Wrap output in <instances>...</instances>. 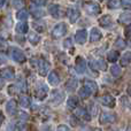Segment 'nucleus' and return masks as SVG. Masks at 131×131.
<instances>
[{
    "label": "nucleus",
    "mask_w": 131,
    "mask_h": 131,
    "mask_svg": "<svg viewBox=\"0 0 131 131\" xmlns=\"http://www.w3.org/2000/svg\"><path fill=\"white\" fill-rule=\"evenodd\" d=\"M66 34H67V25H66L64 23H59V24L55 25L52 30V37L53 38H57V39L63 37Z\"/></svg>",
    "instance_id": "obj_1"
},
{
    "label": "nucleus",
    "mask_w": 131,
    "mask_h": 131,
    "mask_svg": "<svg viewBox=\"0 0 131 131\" xmlns=\"http://www.w3.org/2000/svg\"><path fill=\"white\" fill-rule=\"evenodd\" d=\"M84 9H85V12L88 14H90V15H97V14H99L100 12H101L100 6L93 1L85 2V4H84Z\"/></svg>",
    "instance_id": "obj_2"
},
{
    "label": "nucleus",
    "mask_w": 131,
    "mask_h": 131,
    "mask_svg": "<svg viewBox=\"0 0 131 131\" xmlns=\"http://www.w3.org/2000/svg\"><path fill=\"white\" fill-rule=\"evenodd\" d=\"M99 121L101 124H112L116 121V115L114 113H101Z\"/></svg>",
    "instance_id": "obj_3"
},
{
    "label": "nucleus",
    "mask_w": 131,
    "mask_h": 131,
    "mask_svg": "<svg viewBox=\"0 0 131 131\" xmlns=\"http://www.w3.org/2000/svg\"><path fill=\"white\" fill-rule=\"evenodd\" d=\"M10 53H12V58L14 59V61L18 62V63H22V62H24L27 60L24 53L21 50H18V48H12Z\"/></svg>",
    "instance_id": "obj_4"
},
{
    "label": "nucleus",
    "mask_w": 131,
    "mask_h": 131,
    "mask_svg": "<svg viewBox=\"0 0 131 131\" xmlns=\"http://www.w3.org/2000/svg\"><path fill=\"white\" fill-rule=\"evenodd\" d=\"M100 102H101V105H104V106H106V107H109V108H114L116 105L115 98L111 94H106V95H104V97H101L100 98Z\"/></svg>",
    "instance_id": "obj_5"
},
{
    "label": "nucleus",
    "mask_w": 131,
    "mask_h": 131,
    "mask_svg": "<svg viewBox=\"0 0 131 131\" xmlns=\"http://www.w3.org/2000/svg\"><path fill=\"white\" fill-rule=\"evenodd\" d=\"M63 98H64V93L63 92H61V91H59V90L52 91V95H51V104L57 106V105H59L60 102L63 100Z\"/></svg>",
    "instance_id": "obj_6"
},
{
    "label": "nucleus",
    "mask_w": 131,
    "mask_h": 131,
    "mask_svg": "<svg viewBox=\"0 0 131 131\" xmlns=\"http://www.w3.org/2000/svg\"><path fill=\"white\" fill-rule=\"evenodd\" d=\"M37 68H38L39 74L45 76V75L47 74L48 69L51 68V64H50V62H47L45 59H40L38 61V63H37Z\"/></svg>",
    "instance_id": "obj_7"
},
{
    "label": "nucleus",
    "mask_w": 131,
    "mask_h": 131,
    "mask_svg": "<svg viewBox=\"0 0 131 131\" xmlns=\"http://www.w3.org/2000/svg\"><path fill=\"white\" fill-rule=\"evenodd\" d=\"M48 10H50L51 15L55 18H60L63 16V9H62L59 5H52V6H50Z\"/></svg>",
    "instance_id": "obj_8"
},
{
    "label": "nucleus",
    "mask_w": 131,
    "mask_h": 131,
    "mask_svg": "<svg viewBox=\"0 0 131 131\" xmlns=\"http://www.w3.org/2000/svg\"><path fill=\"white\" fill-rule=\"evenodd\" d=\"M90 67L92 69L95 70H106L107 69V63L104 61V60H93V61H90Z\"/></svg>",
    "instance_id": "obj_9"
},
{
    "label": "nucleus",
    "mask_w": 131,
    "mask_h": 131,
    "mask_svg": "<svg viewBox=\"0 0 131 131\" xmlns=\"http://www.w3.org/2000/svg\"><path fill=\"white\" fill-rule=\"evenodd\" d=\"M75 68H76V71L78 74H83L86 70V62L85 60L82 57H78L76 59V62H75Z\"/></svg>",
    "instance_id": "obj_10"
},
{
    "label": "nucleus",
    "mask_w": 131,
    "mask_h": 131,
    "mask_svg": "<svg viewBox=\"0 0 131 131\" xmlns=\"http://www.w3.org/2000/svg\"><path fill=\"white\" fill-rule=\"evenodd\" d=\"M86 38H88V31L84 29H79L75 35V40L78 44H84L86 41Z\"/></svg>",
    "instance_id": "obj_11"
},
{
    "label": "nucleus",
    "mask_w": 131,
    "mask_h": 131,
    "mask_svg": "<svg viewBox=\"0 0 131 131\" xmlns=\"http://www.w3.org/2000/svg\"><path fill=\"white\" fill-rule=\"evenodd\" d=\"M16 111H17V102L15 101V100H9L8 102L6 104V112L7 114H9V115H14V114L16 113Z\"/></svg>",
    "instance_id": "obj_12"
},
{
    "label": "nucleus",
    "mask_w": 131,
    "mask_h": 131,
    "mask_svg": "<svg viewBox=\"0 0 131 131\" xmlns=\"http://www.w3.org/2000/svg\"><path fill=\"white\" fill-rule=\"evenodd\" d=\"M47 92H48L47 86H46V85H40L36 90V97H37V99L44 100L46 97H47Z\"/></svg>",
    "instance_id": "obj_13"
},
{
    "label": "nucleus",
    "mask_w": 131,
    "mask_h": 131,
    "mask_svg": "<svg viewBox=\"0 0 131 131\" xmlns=\"http://www.w3.org/2000/svg\"><path fill=\"white\" fill-rule=\"evenodd\" d=\"M102 38V34L98 28H92L90 32V40L91 41H98Z\"/></svg>",
    "instance_id": "obj_14"
},
{
    "label": "nucleus",
    "mask_w": 131,
    "mask_h": 131,
    "mask_svg": "<svg viewBox=\"0 0 131 131\" xmlns=\"http://www.w3.org/2000/svg\"><path fill=\"white\" fill-rule=\"evenodd\" d=\"M15 31L17 32V34H27V32L29 31V25H28V23L25 22V21L20 22L15 25Z\"/></svg>",
    "instance_id": "obj_15"
},
{
    "label": "nucleus",
    "mask_w": 131,
    "mask_h": 131,
    "mask_svg": "<svg viewBox=\"0 0 131 131\" xmlns=\"http://www.w3.org/2000/svg\"><path fill=\"white\" fill-rule=\"evenodd\" d=\"M76 115L78 116L79 118H83L84 121H90V120H91V115H90V113H89V112L86 111V109L82 108V107H79V108L76 111Z\"/></svg>",
    "instance_id": "obj_16"
},
{
    "label": "nucleus",
    "mask_w": 131,
    "mask_h": 131,
    "mask_svg": "<svg viewBox=\"0 0 131 131\" xmlns=\"http://www.w3.org/2000/svg\"><path fill=\"white\" fill-rule=\"evenodd\" d=\"M1 76L6 79L14 78V76H15V70H14L12 67H7V68H5V69L1 70Z\"/></svg>",
    "instance_id": "obj_17"
},
{
    "label": "nucleus",
    "mask_w": 131,
    "mask_h": 131,
    "mask_svg": "<svg viewBox=\"0 0 131 131\" xmlns=\"http://www.w3.org/2000/svg\"><path fill=\"white\" fill-rule=\"evenodd\" d=\"M93 93V91L91 90L89 86H86V85H84V86H82L81 89H79V91H78V95L81 98H83V99H85V98H89L91 94Z\"/></svg>",
    "instance_id": "obj_18"
},
{
    "label": "nucleus",
    "mask_w": 131,
    "mask_h": 131,
    "mask_svg": "<svg viewBox=\"0 0 131 131\" xmlns=\"http://www.w3.org/2000/svg\"><path fill=\"white\" fill-rule=\"evenodd\" d=\"M59 82H60V77H59V75H58V72L52 70V71L50 72V75H48V83H50L51 85H58Z\"/></svg>",
    "instance_id": "obj_19"
},
{
    "label": "nucleus",
    "mask_w": 131,
    "mask_h": 131,
    "mask_svg": "<svg viewBox=\"0 0 131 131\" xmlns=\"http://www.w3.org/2000/svg\"><path fill=\"white\" fill-rule=\"evenodd\" d=\"M68 17H69L70 23H75L79 18V12L75 8H70L68 12Z\"/></svg>",
    "instance_id": "obj_20"
},
{
    "label": "nucleus",
    "mask_w": 131,
    "mask_h": 131,
    "mask_svg": "<svg viewBox=\"0 0 131 131\" xmlns=\"http://www.w3.org/2000/svg\"><path fill=\"white\" fill-rule=\"evenodd\" d=\"M120 62L122 67H127L128 64H130L131 63V52H125L122 55V58H121Z\"/></svg>",
    "instance_id": "obj_21"
},
{
    "label": "nucleus",
    "mask_w": 131,
    "mask_h": 131,
    "mask_svg": "<svg viewBox=\"0 0 131 131\" xmlns=\"http://www.w3.org/2000/svg\"><path fill=\"white\" fill-rule=\"evenodd\" d=\"M28 40H29L32 45H37V44L39 43V40H40V36H39L37 32L32 31V32H30L29 36H28Z\"/></svg>",
    "instance_id": "obj_22"
},
{
    "label": "nucleus",
    "mask_w": 131,
    "mask_h": 131,
    "mask_svg": "<svg viewBox=\"0 0 131 131\" xmlns=\"http://www.w3.org/2000/svg\"><path fill=\"white\" fill-rule=\"evenodd\" d=\"M118 22L122 24H130L131 23V14L130 13H122L118 17Z\"/></svg>",
    "instance_id": "obj_23"
},
{
    "label": "nucleus",
    "mask_w": 131,
    "mask_h": 131,
    "mask_svg": "<svg viewBox=\"0 0 131 131\" xmlns=\"http://www.w3.org/2000/svg\"><path fill=\"white\" fill-rule=\"evenodd\" d=\"M78 98L77 97H75V95H71V97L68 99V101H67V106H68V108H70V109H74V108H76L77 106H78Z\"/></svg>",
    "instance_id": "obj_24"
},
{
    "label": "nucleus",
    "mask_w": 131,
    "mask_h": 131,
    "mask_svg": "<svg viewBox=\"0 0 131 131\" xmlns=\"http://www.w3.org/2000/svg\"><path fill=\"white\" fill-rule=\"evenodd\" d=\"M99 24L104 28H107L112 24V17L109 15H104L102 17H100L99 20Z\"/></svg>",
    "instance_id": "obj_25"
},
{
    "label": "nucleus",
    "mask_w": 131,
    "mask_h": 131,
    "mask_svg": "<svg viewBox=\"0 0 131 131\" xmlns=\"http://www.w3.org/2000/svg\"><path fill=\"white\" fill-rule=\"evenodd\" d=\"M118 59V52L117 51H109L107 53V60L109 62H116V60Z\"/></svg>",
    "instance_id": "obj_26"
},
{
    "label": "nucleus",
    "mask_w": 131,
    "mask_h": 131,
    "mask_svg": "<svg viewBox=\"0 0 131 131\" xmlns=\"http://www.w3.org/2000/svg\"><path fill=\"white\" fill-rule=\"evenodd\" d=\"M18 101H20V105L23 107V108H28V107L31 105V102H30V98L27 97V95H21Z\"/></svg>",
    "instance_id": "obj_27"
},
{
    "label": "nucleus",
    "mask_w": 131,
    "mask_h": 131,
    "mask_svg": "<svg viewBox=\"0 0 131 131\" xmlns=\"http://www.w3.org/2000/svg\"><path fill=\"white\" fill-rule=\"evenodd\" d=\"M77 85H78V82H77L76 79H70V81H68L67 84H66V89H67L68 91H70V92H72L74 90H76Z\"/></svg>",
    "instance_id": "obj_28"
},
{
    "label": "nucleus",
    "mask_w": 131,
    "mask_h": 131,
    "mask_svg": "<svg viewBox=\"0 0 131 131\" xmlns=\"http://www.w3.org/2000/svg\"><path fill=\"white\" fill-rule=\"evenodd\" d=\"M16 17L21 21H27V18L29 17V13L27 10H24V9H20L18 13L16 14Z\"/></svg>",
    "instance_id": "obj_29"
},
{
    "label": "nucleus",
    "mask_w": 131,
    "mask_h": 131,
    "mask_svg": "<svg viewBox=\"0 0 131 131\" xmlns=\"http://www.w3.org/2000/svg\"><path fill=\"white\" fill-rule=\"evenodd\" d=\"M111 72H112V75H113V76L118 77L121 75V72H122V70H121V67L114 64V66H112V67H111Z\"/></svg>",
    "instance_id": "obj_30"
},
{
    "label": "nucleus",
    "mask_w": 131,
    "mask_h": 131,
    "mask_svg": "<svg viewBox=\"0 0 131 131\" xmlns=\"http://www.w3.org/2000/svg\"><path fill=\"white\" fill-rule=\"evenodd\" d=\"M120 4H121L120 0H109L108 4H107V7L109 9H116V8H118Z\"/></svg>",
    "instance_id": "obj_31"
},
{
    "label": "nucleus",
    "mask_w": 131,
    "mask_h": 131,
    "mask_svg": "<svg viewBox=\"0 0 131 131\" xmlns=\"http://www.w3.org/2000/svg\"><path fill=\"white\" fill-rule=\"evenodd\" d=\"M85 85L89 86V88H90L93 92H95V91L98 90L97 83H95V82H93V81H90V79H86V81H85Z\"/></svg>",
    "instance_id": "obj_32"
},
{
    "label": "nucleus",
    "mask_w": 131,
    "mask_h": 131,
    "mask_svg": "<svg viewBox=\"0 0 131 131\" xmlns=\"http://www.w3.org/2000/svg\"><path fill=\"white\" fill-rule=\"evenodd\" d=\"M114 45H115V47L118 48V50H123V48L125 47V45H127V44H125V41L123 40L122 38H117Z\"/></svg>",
    "instance_id": "obj_33"
},
{
    "label": "nucleus",
    "mask_w": 131,
    "mask_h": 131,
    "mask_svg": "<svg viewBox=\"0 0 131 131\" xmlns=\"http://www.w3.org/2000/svg\"><path fill=\"white\" fill-rule=\"evenodd\" d=\"M17 86H18V89H20L22 92H27V90H28V88H27V83H25V81L24 79H18V82H17Z\"/></svg>",
    "instance_id": "obj_34"
},
{
    "label": "nucleus",
    "mask_w": 131,
    "mask_h": 131,
    "mask_svg": "<svg viewBox=\"0 0 131 131\" xmlns=\"http://www.w3.org/2000/svg\"><path fill=\"white\" fill-rule=\"evenodd\" d=\"M24 5H25L24 0H14L13 1V6H14V8H16V9H22L23 7H24Z\"/></svg>",
    "instance_id": "obj_35"
},
{
    "label": "nucleus",
    "mask_w": 131,
    "mask_h": 131,
    "mask_svg": "<svg viewBox=\"0 0 131 131\" xmlns=\"http://www.w3.org/2000/svg\"><path fill=\"white\" fill-rule=\"evenodd\" d=\"M34 29H35V31H38V32H44L45 31V29H46V27L41 23V24H39L38 22H35L34 23Z\"/></svg>",
    "instance_id": "obj_36"
},
{
    "label": "nucleus",
    "mask_w": 131,
    "mask_h": 131,
    "mask_svg": "<svg viewBox=\"0 0 131 131\" xmlns=\"http://www.w3.org/2000/svg\"><path fill=\"white\" fill-rule=\"evenodd\" d=\"M32 15H34V17L39 18V17H41V16L44 15V13L40 10V9H36V8L32 7Z\"/></svg>",
    "instance_id": "obj_37"
},
{
    "label": "nucleus",
    "mask_w": 131,
    "mask_h": 131,
    "mask_svg": "<svg viewBox=\"0 0 131 131\" xmlns=\"http://www.w3.org/2000/svg\"><path fill=\"white\" fill-rule=\"evenodd\" d=\"M121 5L124 9H131V0H121Z\"/></svg>",
    "instance_id": "obj_38"
},
{
    "label": "nucleus",
    "mask_w": 131,
    "mask_h": 131,
    "mask_svg": "<svg viewBox=\"0 0 131 131\" xmlns=\"http://www.w3.org/2000/svg\"><path fill=\"white\" fill-rule=\"evenodd\" d=\"M16 92H17V85L12 84V85L8 86V93H9V94H15Z\"/></svg>",
    "instance_id": "obj_39"
},
{
    "label": "nucleus",
    "mask_w": 131,
    "mask_h": 131,
    "mask_svg": "<svg viewBox=\"0 0 131 131\" xmlns=\"http://www.w3.org/2000/svg\"><path fill=\"white\" fill-rule=\"evenodd\" d=\"M72 46V41H71V39L70 38H67L66 40L63 41V47L64 48H70Z\"/></svg>",
    "instance_id": "obj_40"
},
{
    "label": "nucleus",
    "mask_w": 131,
    "mask_h": 131,
    "mask_svg": "<svg viewBox=\"0 0 131 131\" xmlns=\"http://www.w3.org/2000/svg\"><path fill=\"white\" fill-rule=\"evenodd\" d=\"M31 1L34 2L36 6H44V5H46L47 0H31Z\"/></svg>",
    "instance_id": "obj_41"
},
{
    "label": "nucleus",
    "mask_w": 131,
    "mask_h": 131,
    "mask_svg": "<svg viewBox=\"0 0 131 131\" xmlns=\"http://www.w3.org/2000/svg\"><path fill=\"white\" fill-rule=\"evenodd\" d=\"M124 35H125V37H127V38L131 39V25H128V27L125 28V30H124Z\"/></svg>",
    "instance_id": "obj_42"
},
{
    "label": "nucleus",
    "mask_w": 131,
    "mask_h": 131,
    "mask_svg": "<svg viewBox=\"0 0 131 131\" xmlns=\"http://www.w3.org/2000/svg\"><path fill=\"white\" fill-rule=\"evenodd\" d=\"M6 61H7V57H6V54H5V53H2V52H0V64L5 63Z\"/></svg>",
    "instance_id": "obj_43"
},
{
    "label": "nucleus",
    "mask_w": 131,
    "mask_h": 131,
    "mask_svg": "<svg viewBox=\"0 0 131 131\" xmlns=\"http://www.w3.org/2000/svg\"><path fill=\"white\" fill-rule=\"evenodd\" d=\"M20 118H21V120H28V118H29V115H28L27 113L21 112V113H20Z\"/></svg>",
    "instance_id": "obj_44"
},
{
    "label": "nucleus",
    "mask_w": 131,
    "mask_h": 131,
    "mask_svg": "<svg viewBox=\"0 0 131 131\" xmlns=\"http://www.w3.org/2000/svg\"><path fill=\"white\" fill-rule=\"evenodd\" d=\"M58 130H69V128L67 127V125H59V127H58Z\"/></svg>",
    "instance_id": "obj_45"
},
{
    "label": "nucleus",
    "mask_w": 131,
    "mask_h": 131,
    "mask_svg": "<svg viewBox=\"0 0 131 131\" xmlns=\"http://www.w3.org/2000/svg\"><path fill=\"white\" fill-rule=\"evenodd\" d=\"M4 120H5V116H4V114H2V112L0 111V125L2 124V122H4Z\"/></svg>",
    "instance_id": "obj_46"
},
{
    "label": "nucleus",
    "mask_w": 131,
    "mask_h": 131,
    "mask_svg": "<svg viewBox=\"0 0 131 131\" xmlns=\"http://www.w3.org/2000/svg\"><path fill=\"white\" fill-rule=\"evenodd\" d=\"M4 85H5V81H4V77H0V89H2L4 88Z\"/></svg>",
    "instance_id": "obj_47"
},
{
    "label": "nucleus",
    "mask_w": 131,
    "mask_h": 131,
    "mask_svg": "<svg viewBox=\"0 0 131 131\" xmlns=\"http://www.w3.org/2000/svg\"><path fill=\"white\" fill-rule=\"evenodd\" d=\"M127 93H128V95H129V97H131V85H129V86H128Z\"/></svg>",
    "instance_id": "obj_48"
},
{
    "label": "nucleus",
    "mask_w": 131,
    "mask_h": 131,
    "mask_svg": "<svg viewBox=\"0 0 131 131\" xmlns=\"http://www.w3.org/2000/svg\"><path fill=\"white\" fill-rule=\"evenodd\" d=\"M4 4H5V0H0V8L4 6Z\"/></svg>",
    "instance_id": "obj_49"
},
{
    "label": "nucleus",
    "mask_w": 131,
    "mask_h": 131,
    "mask_svg": "<svg viewBox=\"0 0 131 131\" xmlns=\"http://www.w3.org/2000/svg\"><path fill=\"white\" fill-rule=\"evenodd\" d=\"M100 1H102V0H100Z\"/></svg>",
    "instance_id": "obj_50"
}]
</instances>
